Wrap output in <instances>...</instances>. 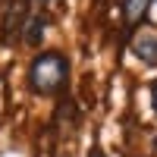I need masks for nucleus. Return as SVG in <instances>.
<instances>
[{
	"label": "nucleus",
	"instance_id": "f257e3e1",
	"mask_svg": "<svg viewBox=\"0 0 157 157\" xmlns=\"http://www.w3.org/2000/svg\"><path fill=\"white\" fill-rule=\"evenodd\" d=\"M66 78H69V63L63 54H38L29 66V88L35 94H57V91L66 88Z\"/></svg>",
	"mask_w": 157,
	"mask_h": 157
},
{
	"label": "nucleus",
	"instance_id": "f03ea898",
	"mask_svg": "<svg viewBox=\"0 0 157 157\" xmlns=\"http://www.w3.org/2000/svg\"><path fill=\"white\" fill-rule=\"evenodd\" d=\"M129 47H132V54H135L141 63L157 66V32H138Z\"/></svg>",
	"mask_w": 157,
	"mask_h": 157
},
{
	"label": "nucleus",
	"instance_id": "7ed1b4c3",
	"mask_svg": "<svg viewBox=\"0 0 157 157\" xmlns=\"http://www.w3.org/2000/svg\"><path fill=\"white\" fill-rule=\"evenodd\" d=\"M25 25V0H13L10 6V16H6V25H3V38L13 41V35Z\"/></svg>",
	"mask_w": 157,
	"mask_h": 157
},
{
	"label": "nucleus",
	"instance_id": "20e7f679",
	"mask_svg": "<svg viewBox=\"0 0 157 157\" xmlns=\"http://www.w3.org/2000/svg\"><path fill=\"white\" fill-rule=\"evenodd\" d=\"M148 3L151 0H123V19L126 25H138L148 13Z\"/></svg>",
	"mask_w": 157,
	"mask_h": 157
},
{
	"label": "nucleus",
	"instance_id": "39448f33",
	"mask_svg": "<svg viewBox=\"0 0 157 157\" xmlns=\"http://www.w3.org/2000/svg\"><path fill=\"white\" fill-rule=\"evenodd\" d=\"M41 32H44V19H32L29 29H25V41H29V44H38V41H41Z\"/></svg>",
	"mask_w": 157,
	"mask_h": 157
},
{
	"label": "nucleus",
	"instance_id": "423d86ee",
	"mask_svg": "<svg viewBox=\"0 0 157 157\" xmlns=\"http://www.w3.org/2000/svg\"><path fill=\"white\" fill-rule=\"evenodd\" d=\"M151 101H154V113H157V82H154V91H151Z\"/></svg>",
	"mask_w": 157,
	"mask_h": 157
},
{
	"label": "nucleus",
	"instance_id": "0eeeda50",
	"mask_svg": "<svg viewBox=\"0 0 157 157\" xmlns=\"http://www.w3.org/2000/svg\"><path fill=\"white\" fill-rule=\"evenodd\" d=\"M88 157H104V154H101V148H91V151H88Z\"/></svg>",
	"mask_w": 157,
	"mask_h": 157
},
{
	"label": "nucleus",
	"instance_id": "6e6552de",
	"mask_svg": "<svg viewBox=\"0 0 157 157\" xmlns=\"http://www.w3.org/2000/svg\"><path fill=\"white\" fill-rule=\"evenodd\" d=\"M35 3H41V6H50V3H57V0H35Z\"/></svg>",
	"mask_w": 157,
	"mask_h": 157
}]
</instances>
